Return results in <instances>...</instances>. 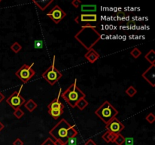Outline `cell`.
Here are the masks:
<instances>
[{
	"label": "cell",
	"mask_w": 155,
	"mask_h": 145,
	"mask_svg": "<svg viewBox=\"0 0 155 145\" xmlns=\"http://www.w3.org/2000/svg\"><path fill=\"white\" fill-rule=\"evenodd\" d=\"M40 145H58V144L54 142V140H53L52 138H51V137H48V138H46V140H44V141L42 142V143H41Z\"/></svg>",
	"instance_id": "484cf974"
},
{
	"label": "cell",
	"mask_w": 155,
	"mask_h": 145,
	"mask_svg": "<svg viewBox=\"0 0 155 145\" xmlns=\"http://www.w3.org/2000/svg\"><path fill=\"white\" fill-rule=\"evenodd\" d=\"M105 128L107 131H111V132L117 134H120L124 129L125 126H124V124L119 119H117L115 117L113 119H111L108 123L106 124Z\"/></svg>",
	"instance_id": "9c48e42d"
},
{
	"label": "cell",
	"mask_w": 155,
	"mask_h": 145,
	"mask_svg": "<svg viewBox=\"0 0 155 145\" xmlns=\"http://www.w3.org/2000/svg\"><path fill=\"white\" fill-rule=\"evenodd\" d=\"M54 58L55 57L54 56V60H53L52 64L42 73V78L45 79L51 85H54L62 77L61 72L56 68L55 65H54Z\"/></svg>",
	"instance_id": "5b68a950"
},
{
	"label": "cell",
	"mask_w": 155,
	"mask_h": 145,
	"mask_svg": "<svg viewBox=\"0 0 155 145\" xmlns=\"http://www.w3.org/2000/svg\"><path fill=\"white\" fill-rule=\"evenodd\" d=\"M13 114H14V116L17 118V119H21V118L23 117V116L24 115V112L23 111L21 108H18L14 111Z\"/></svg>",
	"instance_id": "d4e9b609"
},
{
	"label": "cell",
	"mask_w": 155,
	"mask_h": 145,
	"mask_svg": "<svg viewBox=\"0 0 155 145\" xmlns=\"http://www.w3.org/2000/svg\"><path fill=\"white\" fill-rule=\"evenodd\" d=\"M95 113L104 123L107 124L111 119L116 117L118 111L109 101H106L95 110Z\"/></svg>",
	"instance_id": "277c9868"
},
{
	"label": "cell",
	"mask_w": 155,
	"mask_h": 145,
	"mask_svg": "<svg viewBox=\"0 0 155 145\" xmlns=\"http://www.w3.org/2000/svg\"><path fill=\"white\" fill-rule=\"evenodd\" d=\"M67 14L66 12H64V11L62 10L60 8V6L55 5L48 14H47V16L50 18L51 20H52L55 24H58L62 19L66 17Z\"/></svg>",
	"instance_id": "ba28073f"
},
{
	"label": "cell",
	"mask_w": 155,
	"mask_h": 145,
	"mask_svg": "<svg viewBox=\"0 0 155 145\" xmlns=\"http://www.w3.org/2000/svg\"><path fill=\"white\" fill-rule=\"evenodd\" d=\"M124 141H125V137L120 133V134H117L114 143H117V145H123L124 143Z\"/></svg>",
	"instance_id": "44dd1931"
},
{
	"label": "cell",
	"mask_w": 155,
	"mask_h": 145,
	"mask_svg": "<svg viewBox=\"0 0 155 145\" xmlns=\"http://www.w3.org/2000/svg\"><path fill=\"white\" fill-rule=\"evenodd\" d=\"M125 145H134V139L133 137H125Z\"/></svg>",
	"instance_id": "f546056e"
},
{
	"label": "cell",
	"mask_w": 155,
	"mask_h": 145,
	"mask_svg": "<svg viewBox=\"0 0 155 145\" xmlns=\"http://www.w3.org/2000/svg\"><path fill=\"white\" fill-rule=\"evenodd\" d=\"M85 145H97V144L96 143L92 140V139H89V140L85 143Z\"/></svg>",
	"instance_id": "d6a6232c"
},
{
	"label": "cell",
	"mask_w": 155,
	"mask_h": 145,
	"mask_svg": "<svg viewBox=\"0 0 155 145\" xmlns=\"http://www.w3.org/2000/svg\"><path fill=\"white\" fill-rule=\"evenodd\" d=\"M142 76L151 85L152 87L155 86V65H151L142 73Z\"/></svg>",
	"instance_id": "30bf717a"
},
{
	"label": "cell",
	"mask_w": 155,
	"mask_h": 145,
	"mask_svg": "<svg viewBox=\"0 0 155 145\" xmlns=\"http://www.w3.org/2000/svg\"><path fill=\"white\" fill-rule=\"evenodd\" d=\"M87 51L92 49L101 39V36L94 26L85 25L74 36Z\"/></svg>",
	"instance_id": "7a4b0ae2"
},
{
	"label": "cell",
	"mask_w": 155,
	"mask_h": 145,
	"mask_svg": "<svg viewBox=\"0 0 155 145\" xmlns=\"http://www.w3.org/2000/svg\"><path fill=\"white\" fill-rule=\"evenodd\" d=\"M145 119H146L150 124H152L155 121V116L154 115V113H150L149 114L147 115L146 117H145Z\"/></svg>",
	"instance_id": "4316f807"
},
{
	"label": "cell",
	"mask_w": 155,
	"mask_h": 145,
	"mask_svg": "<svg viewBox=\"0 0 155 145\" xmlns=\"http://www.w3.org/2000/svg\"><path fill=\"white\" fill-rule=\"evenodd\" d=\"M67 144L68 145H77V136H76V137H71L70 139H68V142H67Z\"/></svg>",
	"instance_id": "f1b7e54d"
},
{
	"label": "cell",
	"mask_w": 155,
	"mask_h": 145,
	"mask_svg": "<svg viewBox=\"0 0 155 145\" xmlns=\"http://www.w3.org/2000/svg\"><path fill=\"white\" fill-rule=\"evenodd\" d=\"M23 89V85H21L20 87V89L18 91H15L14 92L12 95H10V97L7 98L6 100V102L8 103V104L11 106L14 110H17V109L20 108L23 104H25L26 101L21 95V92Z\"/></svg>",
	"instance_id": "52a82bcc"
},
{
	"label": "cell",
	"mask_w": 155,
	"mask_h": 145,
	"mask_svg": "<svg viewBox=\"0 0 155 145\" xmlns=\"http://www.w3.org/2000/svg\"><path fill=\"white\" fill-rule=\"evenodd\" d=\"M48 113L51 117L57 119L64 113V110H48Z\"/></svg>",
	"instance_id": "d6986e66"
},
{
	"label": "cell",
	"mask_w": 155,
	"mask_h": 145,
	"mask_svg": "<svg viewBox=\"0 0 155 145\" xmlns=\"http://www.w3.org/2000/svg\"><path fill=\"white\" fill-rule=\"evenodd\" d=\"M79 20L81 22H96L98 20V17L95 14H82L80 16L77 17L74 21L78 23Z\"/></svg>",
	"instance_id": "8fae6325"
},
{
	"label": "cell",
	"mask_w": 155,
	"mask_h": 145,
	"mask_svg": "<svg viewBox=\"0 0 155 145\" xmlns=\"http://www.w3.org/2000/svg\"><path fill=\"white\" fill-rule=\"evenodd\" d=\"M24 106H25V108L29 112H33L37 107V104L33 99H30L28 101L25 102Z\"/></svg>",
	"instance_id": "e0dca14e"
},
{
	"label": "cell",
	"mask_w": 155,
	"mask_h": 145,
	"mask_svg": "<svg viewBox=\"0 0 155 145\" xmlns=\"http://www.w3.org/2000/svg\"><path fill=\"white\" fill-rule=\"evenodd\" d=\"M53 0H42V1H33V2L37 6L41 11H44L47 7L53 2Z\"/></svg>",
	"instance_id": "5bb4252c"
},
{
	"label": "cell",
	"mask_w": 155,
	"mask_h": 145,
	"mask_svg": "<svg viewBox=\"0 0 155 145\" xmlns=\"http://www.w3.org/2000/svg\"><path fill=\"white\" fill-rule=\"evenodd\" d=\"M88 104H89V103L87 102V101H86L85 98H83V99H80V101L77 103L76 107H77L79 110H83L86 107H87Z\"/></svg>",
	"instance_id": "ffe728a7"
},
{
	"label": "cell",
	"mask_w": 155,
	"mask_h": 145,
	"mask_svg": "<svg viewBox=\"0 0 155 145\" xmlns=\"http://www.w3.org/2000/svg\"><path fill=\"white\" fill-rule=\"evenodd\" d=\"M11 49L17 54V53H18L21 49H22V46H21L18 42H14V43L11 45Z\"/></svg>",
	"instance_id": "7402d4cb"
},
{
	"label": "cell",
	"mask_w": 155,
	"mask_h": 145,
	"mask_svg": "<svg viewBox=\"0 0 155 145\" xmlns=\"http://www.w3.org/2000/svg\"><path fill=\"white\" fill-rule=\"evenodd\" d=\"M116 136L117 134H114V133L111 132V131H107L103 134L102 139L104 140V141L107 142V143H110V142L114 143Z\"/></svg>",
	"instance_id": "9a60e30c"
},
{
	"label": "cell",
	"mask_w": 155,
	"mask_h": 145,
	"mask_svg": "<svg viewBox=\"0 0 155 145\" xmlns=\"http://www.w3.org/2000/svg\"><path fill=\"white\" fill-rule=\"evenodd\" d=\"M13 145H24V142L20 138H17L15 141L13 142Z\"/></svg>",
	"instance_id": "1f68e13d"
},
{
	"label": "cell",
	"mask_w": 155,
	"mask_h": 145,
	"mask_svg": "<svg viewBox=\"0 0 155 145\" xmlns=\"http://www.w3.org/2000/svg\"><path fill=\"white\" fill-rule=\"evenodd\" d=\"M4 99H5V95H3L1 92H0V103H1Z\"/></svg>",
	"instance_id": "836d02e7"
},
{
	"label": "cell",
	"mask_w": 155,
	"mask_h": 145,
	"mask_svg": "<svg viewBox=\"0 0 155 145\" xmlns=\"http://www.w3.org/2000/svg\"><path fill=\"white\" fill-rule=\"evenodd\" d=\"M85 57L87 59L88 61L90 62L91 63H93L99 58L100 54H98L94 48H92V49L89 50V51L86 53Z\"/></svg>",
	"instance_id": "7c38bea8"
},
{
	"label": "cell",
	"mask_w": 155,
	"mask_h": 145,
	"mask_svg": "<svg viewBox=\"0 0 155 145\" xmlns=\"http://www.w3.org/2000/svg\"><path fill=\"white\" fill-rule=\"evenodd\" d=\"M126 93H127V95H129L130 97L133 98V97L134 96L136 93H137V90H136V89H135L133 85H131V86H130V87H129L127 90H126Z\"/></svg>",
	"instance_id": "603a6c76"
},
{
	"label": "cell",
	"mask_w": 155,
	"mask_h": 145,
	"mask_svg": "<svg viewBox=\"0 0 155 145\" xmlns=\"http://www.w3.org/2000/svg\"><path fill=\"white\" fill-rule=\"evenodd\" d=\"M48 110H64V105L59 100V95L58 98H54L51 103L48 105Z\"/></svg>",
	"instance_id": "4fadbf2b"
},
{
	"label": "cell",
	"mask_w": 155,
	"mask_h": 145,
	"mask_svg": "<svg viewBox=\"0 0 155 145\" xmlns=\"http://www.w3.org/2000/svg\"><path fill=\"white\" fill-rule=\"evenodd\" d=\"M130 54H131L134 58H138V57L142 54V51H141L139 48H135L132 50L131 52H130Z\"/></svg>",
	"instance_id": "cb8c5ba5"
},
{
	"label": "cell",
	"mask_w": 155,
	"mask_h": 145,
	"mask_svg": "<svg viewBox=\"0 0 155 145\" xmlns=\"http://www.w3.org/2000/svg\"><path fill=\"white\" fill-rule=\"evenodd\" d=\"M86 95L83 91L80 89V88L77 85V79L74 82V83L71 85L65 91L62 93L63 99L71 106L72 108L76 107V104L80 99L85 98Z\"/></svg>",
	"instance_id": "3957f363"
},
{
	"label": "cell",
	"mask_w": 155,
	"mask_h": 145,
	"mask_svg": "<svg viewBox=\"0 0 155 145\" xmlns=\"http://www.w3.org/2000/svg\"><path fill=\"white\" fill-rule=\"evenodd\" d=\"M145 59L148 60L149 63H151V65H155V52L153 49L148 51L146 54H145Z\"/></svg>",
	"instance_id": "ac0fdd59"
},
{
	"label": "cell",
	"mask_w": 155,
	"mask_h": 145,
	"mask_svg": "<svg viewBox=\"0 0 155 145\" xmlns=\"http://www.w3.org/2000/svg\"><path fill=\"white\" fill-rule=\"evenodd\" d=\"M34 47L36 48H38V49H41L43 47V42L42 40H40V39H37V40L34 41Z\"/></svg>",
	"instance_id": "83f0119b"
},
{
	"label": "cell",
	"mask_w": 155,
	"mask_h": 145,
	"mask_svg": "<svg viewBox=\"0 0 155 145\" xmlns=\"http://www.w3.org/2000/svg\"><path fill=\"white\" fill-rule=\"evenodd\" d=\"M0 2H1V0H0Z\"/></svg>",
	"instance_id": "d590c367"
},
{
	"label": "cell",
	"mask_w": 155,
	"mask_h": 145,
	"mask_svg": "<svg viewBox=\"0 0 155 145\" xmlns=\"http://www.w3.org/2000/svg\"><path fill=\"white\" fill-rule=\"evenodd\" d=\"M5 128V125H4V124H2L1 122V121H0V132H1V131L3 129V128Z\"/></svg>",
	"instance_id": "e575fe53"
},
{
	"label": "cell",
	"mask_w": 155,
	"mask_h": 145,
	"mask_svg": "<svg viewBox=\"0 0 155 145\" xmlns=\"http://www.w3.org/2000/svg\"><path fill=\"white\" fill-rule=\"evenodd\" d=\"M33 64L34 63H32L31 65H22V66H21V68L15 72L16 76H18L20 80H21L24 83L28 82L36 73L35 70H33L32 67Z\"/></svg>",
	"instance_id": "8992f818"
},
{
	"label": "cell",
	"mask_w": 155,
	"mask_h": 145,
	"mask_svg": "<svg viewBox=\"0 0 155 145\" xmlns=\"http://www.w3.org/2000/svg\"><path fill=\"white\" fill-rule=\"evenodd\" d=\"M77 134L75 125H71L64 119H61L49 131V134L58 145H67L68 139L76 137Z\"/></svg>",
	"instance_id": "6da1fadb"
},
{
	"label": "cell",
	"mask_w": 155,
	"mask_h": 145,
	"mask_svg": "<svg viewBox=\"0 0 155 145\" xmlns=\"http://www.w3.org/2000/svg\"><path fill=\"white\" fill-rule=\"evenodd\" d=\"M96 10V5H81V11L83 12H95Z\"/></svg>",
	"instance_id": "2e32d148"
},
{
	"label": "cell",
	"mask_w": 155,
	"mask_h": 145,
	"mask_svg": "<svg viewBox=\"0 0 155 145\" xmlns=\"http://www.w3.org/2000/svg\"><path fill=\"white\" fill-rule=\"evenodd\" d=\"M71 4H72L73 6H74L75 8H78L79 6H80V5L82 4V2L80 0H74V1H72Z\"/></svg>",
	"instance_id": "4dcf8cb0"
}]
</instances>
